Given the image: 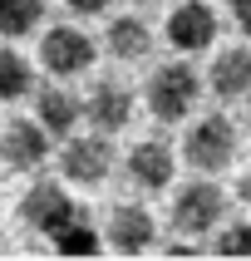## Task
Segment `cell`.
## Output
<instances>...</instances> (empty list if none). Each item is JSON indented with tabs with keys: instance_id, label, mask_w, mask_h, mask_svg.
Listing matches in <instances>:
<instances>
[{
	"instance_id": "cell-1",
	"label": "cell",
	"mask_w": 251,
	"mask_h": 261,
	"mask_svg": "<svg viewBox=\"0 0 251 261\" xmlns=\"http://www.w3.org/2000/svg\"><path fill=\"white\" fill-rule=\"evenodd\" d=\"M232 217V192L221 177H187L168 192V227L182 237H217V227Z\"/></svg>"
},
{
	"instance_id": "cell-2",
	"label": "cell",
	"mask_w": 251,
	"mask_h": 261,
	"mask_svg": "<svg viewBox=\"0 0 251 261\" xmlns=\"http://www.w3.org/2000/svg\"><path fill=\"white\" fill-rule=\"evenodd\" d=\"M202 89H207L202 69H192L187 59H168V64H158V69L148 74L143 103H148V114L158 118L162 128H173V123H192Z\"/></svg>"
},
{
	"instance_id": "cell-3",
	"label": "cell",
	"mask_w": 251,
	"mask_h": 261,
	"mask_svg": "<svg viewBox=\"0 0 251 261\" xmlns=\"http://www.w3.org/2000/svg\"><path fill=\"white\" fill-rule=\"evenodd\" d=\"M236 158H241V128L227 114H202L187 123L182 163L192 168V177H221L236 168Z\"/></svg>"
},
{
	"instance_id": "cell-4",
	"label": "cell",
	"mask_w": 251,
	"mask_h": 261,
	"mask_svg": "<svg viewBox=\"0 0 251 261\" xmlns=\"http://www.w3.org/2000/svg\"><path fill=\"white\" fill-rule=\"evenodd\" d=\"M54 158H59V177H64L69 188H103V182L118 173L123 153L114 148V138H103V133L89 128V133L64 138Z\"/></svg>"
},
{
	"instance_id": "cell-5",
	"label": "cell",
	"mask_w": 251,
	"mask_h": 261,
	"mask_svg": "<svg viewBox=\"0 0 251 261\" xmlns=\"http://www.w3.org/2000/svg\"><path fill=\"white\" fill-rule=\"evenodd\" d=\"M177 153L168 138H138V143L123 153V163H118V173H123V182L133 188V197H168V192L177 188Z\"/></svg>"
},
{
	"instance_id": "cell-6",
	"label": "cell",
	"mask_w": 251,
	"mask_h": 261,
	"mask_svg": "<svg viewBox=\"0 0 251 261\" xmlns=\"http://www.w3.org/2000/svg\"><path fill=\"white\" fill-rule=\"evenodd\" d=\"M158 212L143 202V197H118L108 212H103V247L123 251V256H138V251L158 247Z\"/></svg>"
},
{
	"instance_id": "cell-7",
	"label": "cell",
	"mask_w": 251,
	"mask_h": 261,
	"mask_svg": "<svg viewBox=\"0 0 251 261\" xmlns=\"http://www.w3.org/2000/svg\"><path fill=\"white\" fill-rule=\"evenodd\" d=\"M79 207H84V202L69 192L64 177H44V173H40V177L25 188V197H20V222H25L30 232H40V237H54L59 227L79 212Z\"/></svg>"
},
{
	"instance_id": "cell-8",
	"label": "cell",
	"mask_w": 251,
	"mask_h": 261,
	"mask_svg": "<svg viewBox=\"0 0 251 261\" xmlns=\"http://www.w3.org/2000/svg\"><path fill=\"white\" fill-rule=\"evenodd\" d=\"M94 59H99V44H94V35H84L79 25H49L40 35V69L54 74L59 84L89 74Z\"/></svg>"
},
{
	"instance_id": "cell-9",
	"label": "cell",
	"mask_w": 251,
	"mask_h": 261,
	"mask_svg": "<svg viewBox=\"0 0 251 261\" xmlns=\"http://www.w3.org/2000/svg\"><path fill=\"white\" fill-rule=\"evenodd\" d=\"M217 35H221V20H217V10L207 0H177L173 10H168V20H162V40L173 44L182 59L207 55L217 44Z\"/></svg>"
},
{
	"instance_id": "cell-10",
	"label": "cell",
	"mask_w": 251,
	"mask_h": 261,
	"mask_svg": "<svg viewBox=\"0 0 251 261\" xmlns=\"http://www.w3.org/2000/svg\"><path fill=\"white\" fill-rule=\"evenodd\" d=\"M138 114V99H133V89L123 79H94L84 94V123L103 138H118V133L133 123Z\"/></svg>"
},
{
	"instance_id": "cell-11",
	"label": "cell",
	"mask_w": 251,
	"mask_h": 261,
	"mask_svg": "<svg viewBox=\"0 0 251 261\" xmlns=\"http://www.w3.org/2000/svg\"><path fill=\"white\" fill-rule=\"evenodd\" d=\"M49 158H54V138H49L35 118H10V123L0 128V163H5L10 173L40 177Z\"/></svg>"
},
{
	"instance_id": "cell-12",
	"label": "cell",
	"mask_w": 251,
	"mask_h": 261,
	"mask_svg": "<svg viewBox=\"0 0 251 261\" xmlns=\"http://www.w3.org/2000/svg\"><path fill=\"white\" fill-rule=\"evenodd\" d=\"M35 123H40L49 138H74L79 123H84V94H74L69 84H40L35 89Z\"/></svg>"
},
{
	"instance_id": "cell-13",
	"label": "cell",
	"mask_w": 251,
	"mask_h": 261,
	"mask_svg": "<svg viewBox=\"0 0 251 261\" xmlns=\"http://www.w3.org/2000/svg\"><path fill=\"white\" fill-rule=\"evenodd\" d=\"M202 74H207V89H212L217 99H227V103L251 99V44H227V49H217Z\"/></svg>"
},
{
	"instance_id": "cell-14",
	"label": "cell",
	"mask_w": 251,
	"mask_h": 261,
	"mask_svg": "<svg viewBox=\"0 0 251 261\" xmlns=\"http://www.w3.org/2000/svg\"><path fill=\"white\" fill-rule=\"evenodd\" d=\"M153 44H158V35H153V25H148L138 10L114 15L108 30H103V49H108L118 64H143V59H153Z\"/></svg>"
},
{
	"instance_id": "cell-15",
	"label": "cell",
	"mask_w": 251,
	"mask_h": 261,
	"mask_svg": "<svg viewBox=\"0 0 251 261\" xmlns=\"http://www.w3.org/2000/svg\"><path fill=\"white\" fill-rule=\"evenodd\" d=\"M35 89H40V74L30 64L15 44L0 49V103H20V99H35Z\"/></svg>"
},
{
	"instance_id": "cell-16",
	"label": "cell",
	"mask_w": 251,
	"mask_h": 261,
	"mask_svg": "<svg viewBox=\"0 0 251 261\" xmlns=\"http://www.w3.org/2000/svg\"><path fill=\"white\" fill-rule=\"evenodd\" d=\"M99 242H103V227L94 222L89 207H79V212L49 237V247H54L59 256H89V251H99Z\"/></svg>"
},
{
	"instance_id": "cell-17",
	"label": "cell",
	"mask_w": 251,
	"mask_h": 261,
	"mask_svg": "<svg viewBox=\"0 0 251 261\" xmlns=\"http://www.w3.org/2000/svg\"><path fill=\"white\" fill-rule=\"evenodd\" d=\"M49 15V0H0V40H25L44 25Z\"/></svg>"
},
{
	"instance_id": "cell-18",
	"label": "cell",
	"mask_w": 251,
	"mask_h": 261,
	"mask_svg": "<svg viewBox=\"0 0 251 261\" xmlns=\"http://www.w3.org/2000/svg\"><path fill=\"white\" fill-rule=\"evenodd\" d=\"M212 251H217V256H251V217L246 212H232V217L217 227Z\"/></svg>"
},
{
	"instance_id": "cell-19",
	"label": "cell",
	"mask_w": 251,
	"mask_h": 261,
	"mask_svg": "<svg viewBox=\"0 0 251 261\" xmlns=\"http://www.w3.org/2000/svg\"><path fill=\"white\" fill-rule=\"evenodd\" d=\"M64 5H69L79 20H99V15H108V10H114V0H64Z\"/></svg>"
},
{
	"instance_id": "cell-20",
	"label": "cell",
	"mask_w": 251,
	"mask_h": 261,
	"mask_svg": "<svg viewBox=\"0 0 251 261\" xmlns=\"http://www.w3.org/2000/svg\"><path fill=\"white\" fill-rule=\"evenodd\" d=\"M232 202L241 207V212H251V163L236 173V188H232Z\"/></svg>"
},
{
	"instance_id": "cell-21",
	"label": "cell",
	"mask_w": 251,
	"mask_h": 261,
	"mask_svg": "<svg viewBox=\"0 0 251 261\" xmlns=\"http://www.w3.org/2000/svg\"><path fill=\"white\" fill-rule=\"evenodd\" d=\"M227 15H232V25L241 35H251V0H227Z\"/></svg>"
},
{
	"instance_id": "cell-22",
	"label": "cell",
	"mask_w": 251,
	"mask_h": 261,
	"mask_svg": "<svg viewBox=\"0 0 251 261\" xmlns=\"http://www.w3.org/2000/svg\"><path fill=\"white\" fill-rule=\"evenodd\" d=\"M133 5H162V0H133Z\"/></svg>"
},
{
	"instance_id": "cell-23",
	"label": "cell",
	"mask_w": 251,
	"mask_h": 261,
	"mask_svg": "<svg viewBox=\"0 0 251 261\" xmlns=\"http://www.w3.org/2000/svg\"><path fill=\"white\" fill-rule=\"evenodd\" d=\"M246 128H251V109H246Z\"/></svg>"
}]
</instances>
